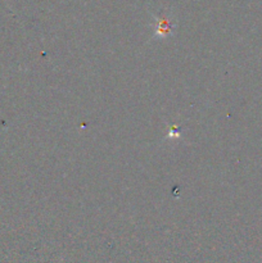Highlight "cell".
Instances as JSON below:
<instances>
[{
    "instance_id": "obj_1",
    "label": "cell",
    "mask_w": 262,
    "mask_h": 263,
    "mask_svg": "<svg viewBox=\"0 0 262 263\" xmlns=\"http://www.w3.org/2000/svg\"><path fill=\"white\" fill-rule=\"evenodd\" d=\"M171 23H170V20L166 17V15H161V17L157 18V32L159 35L164 36L171 33Z\"/></svg>"
}]
</instances>
